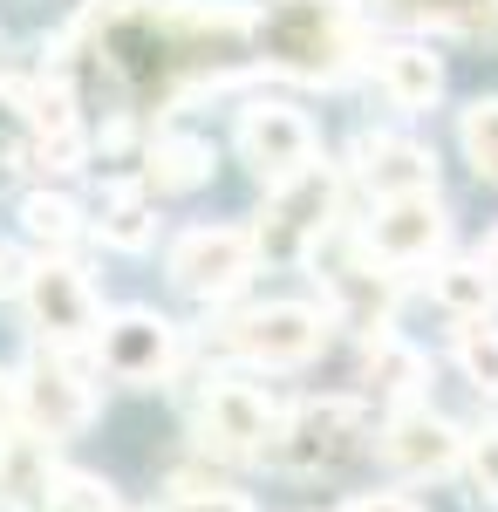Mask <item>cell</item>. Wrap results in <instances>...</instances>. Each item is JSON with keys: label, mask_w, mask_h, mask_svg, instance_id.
Segmentation results:
<instances>
[{"label": "cell", "mask_w": 498, "mask_h": 512, "mask_svg": "<svg viewBox=\"0 0 498 512\" xmlns=\"http://www.w3.org/2000/svg\"><path fill=\"white\" fill-rule=\"evenodd\" d=\"M205 178H212V144H198V137H157V151H151L157 192H192Z\"/></svg>", "instance_id": "d6986e66"}, {"label": "cell", "mask_w": 498, "mask_h": 512, "mask_svg": "<svg viewBox=\"0 0 498 512\" xmlns=\"http://www.w3.org/2000/svg\"><path fill=\"white\" fill-rule=\"evenodd\" d=\"M239 158L253 164L260 178H294V171H307V158H314V130H307L301 110H287V103H253L246 117H239Z\"/></svg>", "instance_id": "30bf717a"}, {"label": "cell", "mask_w": 498, "mask_h": 512, "mask_svg": "<svg viewBox=\"0 0 498 512\" xmlns=\"http://www.w3.org/2000/svg\"><path fill=\"white\" fill-rule=\"evenodd\" d=\"M0 267H7V253H0ZM0 280H7V274H0Z\"/></svg>", "instance_id": "1f68e13d"}, {"label": "cell", "mask_w": 498, "mask_h": 512, "mask_svg": "<svg viewBox=\"0 0 498 512\" xmlns=\"http://www.w3.org/2000/svg\"><path fill=\"white\" fill-rule=\"evenodd\" d=\"M444 205L437 192H403V198H383V212L369 219V253L383 267H423L437 246H444Z\"/></svg>", "instance_id": "9c48e42d"}, {"label": "cell", "mask_w": 498, "mask_h": 512, "mask_svg": "<svg viewBox=\"0 0 498 512\" xmlns=\"http://www.w3.org/2000/svg\"><path fill=\"white\" fill-rule=\"evenodd\" d=\"M260 41L280 69H294L307 82H335L348 69V0H280L267 21H260Z\"/></svg>", "instance_id": "7a4b0ae2"}, {"label": "cell", "mask_w": 498, "mask_h": 512, "mask_svg": "<svg viewBox=\"0 0 498 512\" xmlns=\"http://www.w3.org/2000/svg\"><path fill=\"white\" fill-rule=\"evenodd\" d=\"M485 274L498 280V226H492V233H485Z\"/></svg>", "instance_id": "4dcf8cb0"}, {"label": "cell", "mask_w": 498, "mask_h": 512, "mask_svg": "<svg viewBox=\"0 0 498 512\" xmlns=\"http://www.w3.org/2000/svg\"><path fill=\"white\" fill-rule=\"evenodd\" d=\"M464 472H471V485L485 492V499H498V424L478 437H464Z\"/></svg>", "instance_id": "4316f807"}, {"label": "cell", "mask_w": 498, "mask_h": 512, "mask_svg": "<svg viewBox=\"0 0 498 512\" xmlns=\"http://www.w3.org/2000/svg\"><path fill=\"white\" fill-rule=\"evenodd\" d=\"M389 21L410 28H437V35H464V41H498V0H376Z\"/></svg>", "instance_id": "2e32d148"}, {"label": "cell", "mask_w": 498, "mask_h": 512, "mask_svg": "<svg viewBox=\"0 0 498 512\" xmlns=\"http://www.w3.org/2000/svg\"><path fill=\"white\" fill-rule=\"evenodd\" d=\"M362 178L383 198H403V192H430L437 164H430V151L403 144V137H362Z\"/></svg>", "instance_id": "e0dca14e"}, {"label": "cell", "mask_w": 498, "mask_h": 512, "mask_svg": "<svg viewBox=\"0 0 498 512\" xmlns=\"http://www.w3.org/2000/svg\"><path fill=\"white\" fill-rule=\"evenodd\" d=\"M464 458V437L451 417H437V410H396L383 431V465L396 478H437L451 472Z\"/></svg>", "instance_id": "8fae6325"}, {"label": "cell", "mask_w": 498, "mask_h": 512, "mask_svg": "<svg viewBox=\"0 0 498 512\" xmlns=\"http://www.w3.org/2000/svg\"><path fill=\"white\" fill-rule=\"evenodd\" d=\"M48 485H55L48 437H0V499L14 512H41Z\"/></svg>", "instance_id": "ac0fdd59"}, {"label": "cell", "mask_w": 498, "mask_h": 512, "mask_svg": "<svg viewBox=\"0 0 498 512\" xmlns=\"http://www.w3.org/2000/svg\"><path fill=\"white\" fill-rule=\"evenodd\" d=\"M82 35L110 62V76L137 103H164L178 76L219 69V55L260 35L246 7H205V0H96Z\"/></svg>", "instance_id": "6da1fadb"}, {"label": "cell", "mask_w": 498, "mask_h": 512, "mask_svg": "<svg viewBox=\"0 0 498 512\" xmlns=\"http://www.w3.org/2000/svg\"><path fill=\"white\" fill-rule=\"evenodd\" d=\"M21 417H28V431L35 437H76L89 431V417H96V396H89V383H76L62 362H48L41 355L35 369L21 376Z\"/></svg>", "instance_id": "7c38bea8"}, {"label": "cell", "mask_w": 498, "mask_h": 512, "mask_svg": "<svg viewBox=\"0 0 498 512\" xmlns=\"http://www.w3.org/2000/svg\"><path fill=\"white\" fill-rule=\"evenodd\" d=\"M21 226H28L35 239H48V246H62V239L76 233V205H69L62 192H35L28 205H21Z\"/></svg>", "instance_id": "484cf974"}, {"label": "cell", "mask_w": 498, "mask_h": 512, "mask_svg": "<svg viewBox=\"0 0 498 512\" xmlns=\"http://www.w3.org/2000/svg\"><path fill=\"white\" fill-rule=\"evenodd\" d=\"M430 287H437V301H444L451 315L478 321V315H492V287H498V280L485 274V260H478V267H444Z\"/></svg>", "instance_id": "44dd1931"}, {"label": "cell", "mask_w": 498, "mask_h": 512, "mask_svg": "<svg viewBox=\"0 0 498 512\" xmlns=\"http://www.w3.org/2000/svg\"><path fill=\"white\" fill-rule=\"evenodd\" d=\"M41 512H116V492L103 485V478H89V472H55Z\"/></svg>", "instance_id": "cb8c5ba5"}, {"label": "cell", "mask_w": 498, "mask_h": 512, "mask_svg": "<svg viewBox=\"0 0 498 512\" xmlns=\"http://www.w3.org/2000/svg\"><path fill=\"white\" fill-rule=\"evenodd\" d=\"M417 376H423L417 349H396L389 335H376V349H369V383L389 390V396H410V390H417Z\"/></svg>", "instance_id": "d4e9b609"}, {"label": "cell", "mask_w": 498, "mask_h": 512, "mask_svg": "<svg viewBox=\"0 0 498 512\" xmlns=\"http://www.w3.org/2000/svg\"><path fill=\"white\" fill-rule=\"evenodd\" d=\"M21 301H28V321H35L55 349H69V342H82V335L96 328V294H89V280H82L76 267H62V260H41L35 274L21 280Z\"/></svg>", "instance_id": "ba28073f"}, {"label": "cell", "mask_w": 498, "mask_h": 512, "mask_svg": "<svg viewBox=\"0 0 498 512\" xmlns=\"http://www.w3.org/2000/svg\"><path fill=\"white\" fill-rule=\"evenodd\" d=\"M348 512H423L417 499H403V492H376V499H355Z\"/></svg>", "instance_id": "f1b7e54d"}, {"label": "cell", "mask_w": 498, "mask_h": 512, "mask_svg": "<svg viewBox=\"0 0 498 512\" xmlns=\"http://www.w3.org/2000/svg\"><path fill=\"white\" fill-rule=\"evenodd\" d=\"M362 431H369V410H362V403L321 396V403L294 410V417L273 431L267 458L287 465V472H328V465H348V458L362 451Z\"/></svg>", "instance_id": "277c9868"}, {"label": "cell", "mask_w": 498, "mask_h": 512, "mask_svg": "<svg viewBox=\"0 0 498 512\" xmlns=\"http://www.w3.org/2000/svg\"><path fill=\"white\" fill-rule=\"evenodd\" d=\"M458 137H464V158H471V171L498 185V96H485V103H471V110H464Z\"/></svg>", "instance_id": "603a6c76"}, {"label": "cell", "mask_w": 498, "mask_h": 512, "mask_svg": "<svg viewBox=\"0 0 498 512\" xmlns=\"http://www.w3.org/2000/svg\"><path fill=\"white\" fill-rule=\"evenodd\" d=\"M328 212H335V171L328 164H307L294 178H280L267 198V212H260V226H253V246H260V260L273 267H294L307 260L321 233H328Z\"/></svg>", "instance_id": "3957f363"}, {"label": "cell", "mask_w": 498, "mask_h": 512, "mask_svg": "<svg viewBox=\"0 0 498 512\" xmlns=\"http://www.w3.org/2000/svg\"><path fill=\"white\" fill-rule=\"evenodd\" d=\"M273 431H280V410H273L267 390H253V383H219V390L205 396V444H219V451H260L267 458Z\"/></svg>", "instance_id": "4fadbf2b"}, {"label": "cell", "mask_w": 498, "mask_h": 512, "mask_svg": "<svg viewBox=\"0 0 498 512\" xmlns=\"http://www.w3.org/2000/svg\"><path fill=\"white\" fill-rule=\"evenodd\" d=\"M253 260H260L253 233H239V226H198V233H185L171 246V280L192 301H226V294L246 287Z\"/></svg>", "instance_id": "5b68a950"}, {"label": "cell", "mask_w": 498, "mask_h": 512, "mask_svg": "<svg viewBox=\"0 0 498 512\" xmlns=\"http://www.w3.org/2000/svg\"><path fill=\"white\" fill-rule=\"evenodd\" d=\"M28 130H35V151L48 158V171H76L82 164V117L69 82H41L28 96Z\"/></svg>", "instance_id": "5bb4252c"}, {"label": "cell", "mask_w": 498, "mask_h": 512, "mask_svg": "<svg viewBox=\"0 0 498 512\" xmlns=\"http://www.w3.org/2000/svg\"><path fill=\"white\" fill-rule=\"evenodd\" d=\"M458 362H464V376H471V390L498 396V328L485 315L458 328Z\"/></svg>", "instance_id": "7402d4cb"}, {"label": "cell", "mask_w": 498, "mask_h": 512, "mask_svg": "<svg viewBox=\"0 0 498 512\" xmlns=\"http://www.w3.org/2000/svg\"><path fill=\"white\" fill-rule=\"evenodd\" d=\"M376 82H383V96L396 110H430L437 89H444V62L423 41H396V48L376 55Z\"/></svg>", "instance_id": "9a60e30c"}, {"label": "cell", "mask_w": 498, "mask_h": 512, "mask_svg": "<svg viewBox=\"0 0 498 512\" xmlns=\"http://www.w3.org/2000/svg\"><path fill=\"white\" fill-rule=\"evenodd\" d=\"M96 226H103V239H110V246L137 253V246L151 239V205H144V192H137V185H110V192H103V219H96Z\"/></svg>", "instance_id": "ffe728a7"}, {"label": "cell", "mask_w": 498, "mask_h": 512, "mask_svg": "<svg viewBox=\"0 0 498 512\" xmlns=\"http://www.w3.org/2000/svg\"><path fill=\"white\" fill-rule=\"evenodd\" d=\"M103 369H110L116 383H157V376H171V362H178V328L151 308H123V315L103 328Z\"/></svg>", "instance_id": "52a82bcc"}, {"label": "cell", "mask_w": 498, "mask_h": 512, "mask_svg": "<svg viewBox=\"0 0 498 512\" xmlns=\"http://www.w3.org/2000/svg\"><path fill=\"white\" fill-rule=\"evenodd\" d=\"M171 512H253V506H246L239 492H185Z\"/></svg>", "instance_id": "83f0119b"}, {"label": "cell", "mask_w": 498, "mask_h": 512, "mask_svg": "<svg viewBox=\"0 0 498 512\" xmlns=\"http://www.w3.org/2000/svg\"><path fill=\"white\" fill-rule=\"evenodd\" d=\"M321 315L314 308H294V301H273V308H253V315L232 321V349L246 355V362H260V369H301L307 355L321 349Z\"/></svg>", "instance_id": "8992f818"}, {"label": "cell", "mask_w": 498, "mask_h": 512, "mask_svg": "<svg viewBox=\"0 0 498 512\" xmlns=\"http://www.w3.org/2000/svg\"><path fill=\"white\" fill-rule=\"evenodd\" d=\"M14 417H21V376H0V437H7Z\"/></svg>", "instance_id": "f546056e"}]
</instances>
